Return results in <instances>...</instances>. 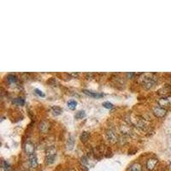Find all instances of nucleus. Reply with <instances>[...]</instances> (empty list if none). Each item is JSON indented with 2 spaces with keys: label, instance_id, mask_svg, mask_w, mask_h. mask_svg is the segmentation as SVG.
<instances>
[{
  "label": "nucleus",
  "instance_id": "4468645a",
  "mask_svg": "<svg viewBox=\"0 0 171 171\" xmlns=\"http://www.w3.org/2000/svg\"><path fill=\"white\" fill-rule=\"evenodd\" d=\"M80 164L83 168H89V160L87 157H83L80 158Z\"/></svg>",
  "mask_w": 171,
  "mask_h": 171
},
{
  "label": "nucleus",
  "instance_id": "423d86ee",
  "mask_svg": "<svg viewBox=\"0 0 171 171\" xmlns=\"http://www.w3.org/2000/svg\"><path fill=\"white\" fill-rule=\"evenodd\" d=\"M24 151L29 156L32 154H34L35 152V146L31 140H27L24 144Z\"/></svg>",
  "mask_w": 171,
  "mask_h": 171
},
{
  "label": "nucleus",
  "instance_id": "f03ea898",
  "mask_svg": "<svg viewBox=\"0 0 171 171\" xmlns=\"http://www.w3.org/2000/svg\"><path fill=\"white\" fill-rule=\"evenodd\" d=\"M56 148L54 146H50L47 148L46 152V164L47 165H51L55 162L56 158Z\"/></svg>",
  "mask_w": 171,
  "mask_h": 171
},
{
  "label": "nucleus",
  "instance_id": "f8f14e48",
  "mask_svg": "<svg viewBox=\"0 0 171 171\" xmlns=\"http://www.w3.org/2000/svg\"><path fill=\"white\" fill-rule=\"evenodd\" d=\"M67 148L68 150H72L73 147L74 146V139L72 136H70L68 139V141H67V145H66Z\"/></svg>",
  "mask_w": 171,
  "mask_h": 171
},
{
  "label": "nucleus",
  "instance_id": "9b49d317",
  "mask_svg": "<svg viewBox=\"0 0 171 171\" xmlns=\"http://www.w3.org/2000/svg\"><path fill=\"white\" fill-rule=\"evenodd\" d=\"M89 138H90V133H89V132H87V131L83 132V133L80 134V137L81 142H83V143L87 142V141L89 139Z\"/></svg>",
  "mask_w": 171,
  "mask_h": 171
},
{
  "label": "nucleus",
  "instance_id": "a211bd4d",
  "mask_svg": "<svg viewBox=\"0 0 171 171\" xmlns=\"http://www.w3.org/2000/svg\"><path fill=\"white\" fill-rule=\"evenodd\" d=\"M76 105H77V102L75 100H70L68 102V107L70 110H74L76 108Z\"/></svg>",
  "mask_w": 171,
  "mask_h": 171
},
{
  "label": "nucleus",
  "instance_id": "aec40b11",
  "mask_svg": "<svg viewBox=\"0 0 171 171\" xmlns=\"http://www.w3.org/2000/svg\"><path fill=\"white\" fill-rule=\"evenodd\" d=\"M86 116V112L84 111H78L76 115H75V118L76 119H82Z\"/></svg>",
  "mask_w": 171,
  "mask_h": 171
},
{
  "label": "nucleus",
  "instance_id": "1a4fd4ad",
  "mask_svg": "<svg viewBox=\"0 0 171 171\" xmlns=\"http://www.w3.org/2000/svg\"><path fill=\"white\" fill-rule=\"evenodd\" d=\"M83 93L86 94V95H88L90 97H93V98H101L104 96V94L102 93H96V92H93V91H90V90H83Z\"/></svg>",
  "mask_w": 171,
  "mask_h": 171
},
{
  "label": "nucleus",
  "instance_id": "4be33fe9",
  "mask_svg": "<svg viewBox=\"0 0 171 171\" xmlns=\"http://www.w3.org/2000/svg\"><path fill=\"white\" fill-rule=\"evenodd\" d=\"M103 106L105 108H106V109H112L114 107V105L111 103H110V102H105V103H103Z\"/></svg>",
  "mask_w": 171,
  "mask_h": 171
},
{
  "label": "nucleus",
  "instance_id": "5701e85b",
  "mask_svg": "<svg viewBox=\"0 0 171 171\" xmlns=\"http://www.w3.org/2000/svg\"><path fill=\"white\" fill-rule=\"evenodd\" d=\"M35 93H36V94H38L40 97H43V98L45 97V93L43 92H41L40 90H39V89H35Z\"/></svg>",
  "mask_w": 171,
  "mask_h": 171
},
{
  "label": "nucleus",
  "instance_id": "393cba45",
  "mask_svg": "<svg viewBox=\"0 0 171 171\" xmlns=\"http://www.w3.org/2000/svg\"><path fill=\"white\" fill-rule=\"evenodd\" d=\"M9 171H14L13 170H9Z\"/></svg>",
  "mask_w": 171,
  "mask_h": 171
},
{
  "label": "nucleus",
  "instance_id": "6ab92c4d",
  "mask_svg": "<svg viewBox=\"0 0 171 171\" xmlns=\"http://www.w3.org/2000/svg\"><path fill=\"white\" fill-rule=\"evenodd\" d=\"M11 170V168H10V165L7 163V162H5V161H3L2 162V170L3 171H9Z\"/></svg>",
  "mask_w": 171,
  "mask_h": 171
},
{
  "label": "nucleus",
  "instance_id": "f3484780",
  "mask_svg": "<svg viewBox=\"0 0 171 171\" xmlns=\"http://www.w3.org/2000/svg\"><path fill=\"white\" fill-rule=\"evenodd\" d=\"M170 92V88H169L168 87H162L160 90H158V94H160V95H164V94H167V93H169Z\"/></svg>",
  "mask_w": 171,
  "mask_h": 171
},
{
  "label": "nucleus",
  "instance_id": "2eb2a0df",
  "mask_svg": "<svg viewBox=\"0 0 171 171\" xmlns=\"http://www.w3.org/2000/svg\"><path fill=\"white\" fill-rule=\"evenodd\" d=\"M52 111L53 115H61L62 113V109L61 107H59V106H53L52 108Z\"/></svg>",
  "mask_w": 171,
  "mask_h": 171
},
{
  "label": "nucleus",
  "instance_id": "39448f33",
  "mask_svg": "<svg viewBox=\"0 0 171 171\" xmlns=\"http://www.w3.org/2000/svg\"><path fill=\"white\" fill-rule=\"evenodd\" d=\"M152 113L155 116H157L158 118H163L167 114V110L162 108L161 106H159L158 105H155L152 107Z\"/></svg>",
  "mask_w": 171,
  "mask_h": 171
},
{
  "label": "nucleus",
  "instance_id": "b1692460",
  "mask_svg": "<svg viewBox=\"0 0 171 171\" xmlns=\"http://www.w3.org/2000/svg\"><path fill=\"white\" fill-rule=\"evenodd\" d=\"M69 75H72V76H74V77H76V76H78L79 74H74V73H73V74H69Z\"/></svg>",
  "mask_w": 171,
  "mask_h": 171
},
{
  "label": "nucleus",
  "instance_id": "f257e3e1",
  "mask_svg": "<svg viewBox=\"0 0 171 171\" xmlns=\"http://www.w3.org/2000/svg\"><path fill=\"white\" fill-rule=\"evenodd\" d=\"M139 81L142 85V87L146 90H149L152 88L156 84H157V77L155 76L154 74H142L141 76L139 77Z\"/></svg>",
  "mask_w": 171,
  "mask_h": 171
},
{
  "label": "nucleus",
  "instance_id": "9d476101",
  "mask_svg": "<svg viewBox=\"0 0 171 171\" xmlns=\"http://www.w3.org/2000/svg\"><path fill=\"white\" fill-rule=\"evenodd\" d=\"M49 127H50V124H49V122L46 121H42L40 123V125H39V128H40V130L42 133L47 132L48 129H49Z\"/></svg>",
  "mask_w": 171,
  "mask_h": 171
},
{
  "label": "nucleus",
  "instance_id": "20e7f679",
  "mask_svg": "<svg viewBox=\"0 0 171 171\" xmlns=\"http://www.w3.org/2000/svg\"><path fill=\"white\" fill-rule=\"evenodd\" d=\"M158 105L165 110L171 108V96H164L160 98L158 100Z\"/></svg>",
  "mask_w": 171,
  "mask_h": 171
},
{
  "label": "nucleus",
  "instance_id": "6e6552de",
  "mask_svg": "<svg viewBox=\"0 0 171 171\" xmlns=\"http://www.w3.org/2000/svg\"><path fill=\"white\" fill-rule=\"evenodd\" d=\"M158 164V159H156V158H151V159H149L146 162V168L149 170H153L156 168V166H157Z\"/></svg>",
  "mask_w": 171,
  "mask_h": 171
},
{
  "label": "nucleus",
  "instance_id": "412c9836",
  "mask_svg": "<svg viewBox=\"0 0 171 171\" xmlns=\"http://www.w3.org/2000/svg\"><path fill=\"white\" fill-rule=\"evenodd\" d=\"M14 103L18 105H23L25 104V100L22 98H17L14 100Z\"/></svg>",
  "mask_w": 171,
  "mask_h": 171
},
{
  "label": "nucleus",
  "instance_id": "0eeeda50",
  "mask_svg": "<svg viewBox=\"0 0 171 171\" xmlns=\"http://www.w3.org/2000/svg\"><path fill=\"white\" fill-rule=\"evenodd\" d=\"M28 164H29V166L32 169L37 168V166H38V158H37V156L35 155V153L28 156Z\"/></svg>",
  "mask_w": 171,
  "mask_h": 171
},
{
  "label": "nucleus",
  "instance_id": "ddd939ff",
  "mask_svg": "<svg viewBox=\"0 0 171 171\" xmlns=\"http://www.w3.org/2000/svg\"><path fill=\"white\" fill-rule=\"evenodd\" d=\"M129 171H142V167L139 164L136 163V164H133L130 166Z\"/></svg>",
  "mask_w": 171,
  "mask_h": 171
},
{
  "label": "nucleus",
  "instance_id": "7ed1b4c3",
  "mask_svg": "<svg viewBox=\"0 0 171 171\" xmlns=\"http://www.w3.org/2000/svg\"><path fill=\"white\" fill-rule=\"evenodd\" d=\"M106 138L107 139L111 142V143H115L118 141L119 138H118V134L115 131L114 127H110L106 130Z\"/></svg>",
  "mask_w": 171,
  "mask_h": 171
},
{
  "label": "nucleus",
  "instance_id": "dca6fc26",
  "mask_svg": "<svg viewBox=\"0 0 171 171\" xmlns=\"http://www.w3.org/2000/svg\"><path fill=\"white\" fill-rule=\"evenodd\" d=\"M16 80H17V78H16V76L14 75V74H9V75L7 76V81H8L9 83H10V84L15 83Z\"/></svg>",
  "mask_w": 171,
  "mask_h": 171
}]
</instances>
